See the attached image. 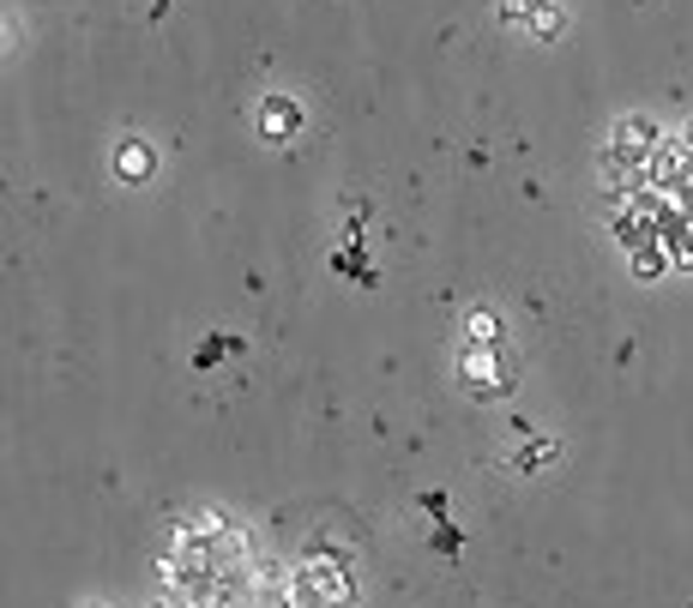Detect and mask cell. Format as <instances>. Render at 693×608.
I'll use <instances>...</instances> for the list:
<instances>
[{
  "label": "cell",
  "mask_w": 693,
  "mask_h": 608,
  "mask_svg": "<svg viewBox=\"0 0 693 608\" xmlns=\"http://www.w3.org/2000/svg\"><path fill=\"white\" fill-rule=\"evenodd\" d=\"M555 458H561V441H531L519 458H512V470H519V476H536V470L555 464Z\"/></svg>",
  "instance_id": "8992f818"
},
{
  "label": "cell",
  "mask_w": 693,
  "mask_h": 608,
  "mask_svg": "<svg viewBox=\"0 0 693 608\" xmlns=\"http://www.w3.org/2000/svg\"><path fill=\"white\" fill-rule=\"evenodd\" d=\"M236 350H242V337H223V332H211L206 344L194 350V368H218L223 356H236Z\"/></svg>",
  "instance_id": "ba28073f"
},
{
  "label": "cell",
  "mask_w": 693,
  "mask_h": 608,
  "mask_svg": "<svg viewBox=\"0 0 693 608\" xmlns=\"http://www.w3.org/2000/svg\"><path fill=\"white\" fill-rule=\"evenodd\" d=\"M465 344H500V313H488V308L465 313Z\"/></svg>",
  "instance_id": "52a82bcc"
},
{
  "label": "cell",
  "mask_w": 693,
  "mask_h": 608,
  "mask_svg": "<svg viewBox=\"0 0 693 608\" xmlns=\"http://www.w3.org/2000/svg\"><path fill=\"white\" fill-rule=\"evenodd\" d=\"M495 18L507 30H531V18H536V0H495Z\"/></svg>",
  "instance_id": "9c48e42d"
},
{
  "label": "cell",
  "mask_w": 693,
  "mask_h": 608,
  "mask_svg": "<svg viewBox=\"0 0 693 608\" xmlns=\"http://www.w3.org/2000/svg\"><path fill=\"white\" fill-rule=\"evenodd\" d=\"M561 30H567V13H561V7H555V0H536L531 37H536V42H561Z\"/></svg>",
  "instance_id": "5b68a950"
},
{
  "label": "cell",
  "mask_w": 693,
  "mask_h": 608,
  "mask_svg": "<svg viewBox=\"0 0 693 608\" xmlns=\"http://www.w3.org/2000/svg\"><path fill=\"white\" fill-rule=\"evenodd\" d=\"M422 512H429V518H446V494L429 488V494H422Z\"/></svg>",
  "instance_id": "8fae6325"
},
{
  "label": "cell",
  "mask_w": 693,
  "mask_h": 608,
  "mask_svg": "<svg viewBox=\"0 0 693 608\" xmlns=\"http://www.w3.org/2000/svg\"><path fill=\"white\" fill-rule=\"evenodd\" d=\"M429 548H434V555H458V548H465V531H458L453 518H441V524H434V536H429Z\"/></svg>",
  "instance_id": "30bf717a"
},
{
  "label": "cell",
  "mask_w": 693,
  "mask_h": 608,
  "mask_svg": "<svg viewBox=\"0 0 693 608\" xmlns=\"http://www.w3.org/2000/svg\"><path fill=\"white\" fill-rule=\"evenodd\" d=\"M151 608H194V603H187V596H158Z\"/></svg>",
  "instance_id": "7c38bea8"
},
{
  "label": "cell",
  "mask_w": 693,
  "mask_h": 608,
  "mask_svg": "<svg viewBox=\"0 0 693 608\" xmlns=\"http://www.w3.org/2000/svg\"><path fill=\"white\" fill-rule=\"evenodd\" d=\"M151 169H158V151H151L139 133H127V139L115 145V182L139 187V182H151Z\"/></svg>",
  "instance_id": "7a4b0ae2"
},
{
  "label": "cell",
  "mask_w": 693,
  "mask_h": 608,
  "mask_svg": "<svg viewBox=\"0 0 693 608\" xmlns=\"http://www.w3.org/2000/svg\"><path fill=\"white\" fill-rule=\"evenodd\" d=\"M628 265H633V277H645V284H657V277L676 272V265H669V253H664V241H652V247H640V253H628Z\"/></svg>",
  "instance_id": "277c9868"
},
{
  "label": "cell",
  "mask_w": 693,
  "mask_h": 608,
  "mask_svg": "<svg viewBox=\"0 0 693 608\" xmlns=\"http://www.w3.org/2000/svg\"><path fill=\"white\" fill-rule=\"evenodd\" d=\"M260 133H265L272 145L296 139V133H301V109L289 103V97H265V103H260Z\"/></svg>",
  "instance_id": "3957f363"
},
{
  "label": "cell",
  "mask_w": 693,
  "mask_h": 608,
  "mask_svg": "<svg viewBox=\"0 0 693 608\" xmlns=\"http://www.w3.org/2000/svg\"><path fill=\"white\" fill-rule=\"evenodd\" d=\"M657 145H664V133H657V121L645 115H628L621 127L609 133V151H603V175H633V182L645 187V163L657 157Z\"/></svg>",
  "instance_id": "6da1fadb"
},
{
  "label": "cell",
  "mask_w": 693,
  "mask_h": 608,
  "mask_svg": "<svg viewBox=\"0 0 693 608\" xmlns=\"http://www.w3.org/2000/svg\"><path fill=\"white\" fill-rule=\"evenodd\" d=\"M688 151H693V127H688Z\"/></svg>",
  "instance_id": "4fadbf2b"
}]
</instances>
